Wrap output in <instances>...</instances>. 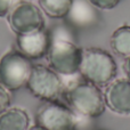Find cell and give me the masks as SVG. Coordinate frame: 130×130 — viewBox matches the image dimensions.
I'll use <instances>...</instances> for the list:
<instances>
[{"instance_id": "obj_1", "label": "cell", "mask_w": 130, "mask_h": 130, "mask_svg": "<svg viewBox=\"0 0 130 130\" xmlns=\"http://www.w3.org/2000/svg\"><path fill=\"white\" fill-rule=\"evenodd\" d=\"M82 48L74 42L67 27L57 26L50 33V46L47 53L49 67L62 76H73L79 73Z\"/></svg>"}, {"instance_id": "obj_2", "label": "cell", "mask_w": 130, "mask_h": 130, "mask_svg": "<svg viewBox=\"0 0 130 130\" xmlns=\"http://www.w3.org/2000/svg\"><path fill=\"white\" fill-rule=\"evenodd\" d=\"M63 97L66 105L79 118L94 119L105 111L104 94L101 87L86 80H74L65 83Z\"/></svg>"}, {"instance_id": "obj_3", "label": "cell", "mask_w": 130, "mask_h": 130, "mask_svg": "<svg viewBox=\"0 0 130 130\" xmlns=\"http://www.w3.org/2000/svg\"><path fill=\"white\" fill-rule=\"evenodd\" d=\"M117 73V63L108 52L98 47L82 48L79 69L81 79L98 87H104L114 80Z\"/></svg>"}, {"instance_id": "obj_4", "label": "cell", "mask_w": 130, "mask_h": 130, "mask_svg": "<svg viewBox=\"0 0 130 130\" xmlns=\"http://www.w3.org/2000/svg\"><path fill=\"white\" fill-rule=\"evenodd\" d=\"M26 88L34 97L46 102L57 101L63 94L65 82L52 67L42 64H33Z\"/></svg>"}, {"instance_id": "obj_5", "label": "cell", "mask_w": 130, "mask_h": 130, "mask_svg": "<svg viewBox=\"0 0 130 130\" xmlns=\"http://www.w3.org/2000/svg\"><path fill=\"white\" fill-rule=\"evenodd\" d=\"M31 59L20 50H10L0 59V83L9 91H14L26 85L32 70Z\"/></svg>"}, {"instance_id": "obj_6", "label": "cell", "mask_w": 130, "mask_h": 130, "mask_svg": "<svg viewBox=\"0 0 130 130\" xmlns=\"http://www.w3.org/2000/svg\"><path fill=\"white\" fill-rule=\"evenodd\" d=\"M79 117L58 101L46 102L37 112V124L47 130H76Z\"/></svg>"}, {"instance_id": "obj_7", "label": "cell", "mask_w": 130, "mask_h": 130, "mask_svg": "<svg viewBox=\"0 0 130 130\" xmlns=\"http://www.w3.org/2000/svg\"><path fill=\"white\" fill-rule=\"evenodd\" d=\"M7 22L16 36L45 29L42 11L37 5L30 1H18L8 13Z\"/></svg>"}, {"instance_id": "obj_8", "label": "cell", "mask_w": 130, "mask_h": 130, "mask_svg": "<svg viewBox=\"0 0 130 130\" xmlns=\"http://www.w3.org/2000/svg\"><path fill=\"white\" fill-rule=\"evenodd\" d=\"M105 106L119 115H130V79H114L104 90Z\"/></svg>"}, {"instance_id": "obj_9", "label": "cell", "mask_w": 130, "mask_h": 130, "mask_svg": "<svg viewBox=\"0 0 130 130\" xmlns=\"http://www.w3.org/2000/svg\"><path fill=\"white\" fill-rule=\"evenodd\" d=\"M17 48L30 59H39L47 56L50 46V33L46 29L27 34H20L16 39Z\"/></svg>"}, {"instance_id": "obj_10", "label": "cell", "mask_w": 130, "mask_h": 130, "mask_svg": "<svg viewBox=\"0 0 130 130\" xmlns=\"http://www.w3.org/2000/svg\"><path fill=\"white\" fill-rule=\"evenodd\" d=\"M66 18L76 27H88L97 21L96 7L88 0H73Z\"/></svg>"}, {"instance_id": "obj_11", "label": "cell", "mask_w": 130, "mask_h": 130, "mask_svg": "<svg viewBox=\"0 0 130 130\" xmlns=\"http://www.w3.org/2000/svg\"><path fill=\"white\" fill-rule=\"evenodd\" d=\"M29 113L22 107H8L0 113V130H29Z\"/></svg>"}, {"instance_id": "obj_12", "label": "cell", "mask_w": 130, "mask_h": 130, "mask_svg": "<svg viewBox=\"0 0 130 130\" xmlns=\"http://www.w3.org/2000/svg\"><path fill=\"white\" fill-rule=\"evenodd\" d=\"M111 49L115 55L121 57L130 56V25L123 24L119 26L110 39Z\"/></svg>"}, {"instance_id": "obj_13", "label": "cell", "mask_w": 130, "mask_h": 130, "mask_svg": "<svg viewBox=\"0 0 130 130\" xmlns=\"http://www.w3.org/2000/svg\"><path fill=\"white\" fill-rule=\"evenodd\" d=\"M40 9L50 18H65L73 0H38Z\"/></svg>"}, {"instance_id": "obj_14", "label": "cell", "mask_w": 130, "mask_h": 130, "mask_svg": "<svg viewBox=\"0 0 130 130\" xmlns=\"http://www.w3.org/2000/svg\"><path fill=\"white\" fill-rule=\"evenodd\" d=\"M10 101H11L10 91L0 83V113L2 111L7 110L10 106Z\"/></svg>"}, {"instance_id": "obj_15", "label": "cell", "mask_w": 130, "mask_h": 130, "mask_svg": "<svg viewBox=\"0 0 130 130\" xmlns=\"http://www.w3.org/2000/svg\"><path fill=\"white\" fill-rule=\"evenodd\" d=\"M92 6H95L98 9H103V10H108L114 7L118 6L120 0H88Z\"/></svg>"}, {"instance_id": "obj_16", "label": "cell", "mask_w": 130, "mask_h": 130, "mask_svg": "<svg viewBox=\"0 0 130 130\" xmlns=\"http://www.w3.org/2000/svg\"><path fill=\"white\" fill-rule=\"evenodd\" d=\"M20 0H0V17L7 16L10 9L15 6Z\"/></svg>"}, {"instance_id": "obj_17", "label": "cell", "mask_w": 130, "mask_h": 130, "mask_svg": "<svg viewBox=\"0 0 130 130\" xmlns=\"http://www.w3.org/2000/svg\"><path fill=\"white\" fill-rule=\"evenodd\" d=\"M123 71L127 74V78L130 79V56L127 57L126 61L123 62Z\"/></svg>"}, {"instance_id": "obj_18", "label": "cell", "mask_w": 130, "mask_h": 130, "mask_svg": "<svg viewBox=\"0 0 130 130\" xmlns=\"http://www.w3.org/2000/svg\"><path fill=\"white\" fill-rule=\"evenodd\" d=\"M29 130H47V129H45V128H43V127L39 126V124H36V126H32V127H30Z\"/></svg>"}, {"instance_id": "obj_19", "label": "cell", "mask_w": 130, "mask_h": 130, "mask_svg": "<svg viewBox=\"0 0 130 130\" xmlns=\"http://www.w3.org/2000/svg\"><path fill=\"white\" fill-rule=\"evenodd\" d=\"M102 130H105V129H102Z\"/></svg>"}]
</instances>
